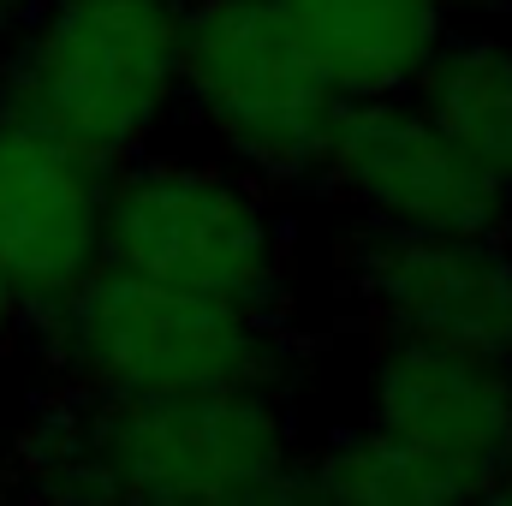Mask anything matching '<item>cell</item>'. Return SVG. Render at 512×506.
<instances>
[{
	"mask_svg": "<svg viewBox=\"0 0 512 506\" xmlns=\"http://www.w3.org/2000/svg\"><path fill=\"white\" fill-rule=\"evenodd\" d=\"M179 102H191L197 126L256 185L310 179L346 108L304 60L274 0H185Z\"/></svg>",
	"mask_w": 512,
	"mask_h": 506,
	"instance_id": "5",
	"label": "cell"
},
{
	"mask_svg": "<svg viewBox=\"0 0 512 506\" xmlns=\"http://www.w3.org/2000/svg\"><path fill=\"white\" fill-rule=\"evenodd\" d=\"M411 102L447 143L512 191V42L495 30H447L411 84Z\"/></svg>",
	"mask_w": 512,
	"mask_h": 506,
	"instance_id": "11",
	"label": "cell"
},
{
	"mask_svg": "<svg viewBox=\"0 0 512 506\" xmlns=\"http://www.w3.org/2000/svg\"><path fill=\"white\" fill-rule=\"evenodd\" d=\"M471 506H512V471L501 477V483H489V489H483Z\"/></svg>",
	"mask_w": 512,
	"mask_h": 506,
	"instance_id": "16",
	"label": "cell"
},
{
	"mask_svg": "<svg viewBox=\"0 0 512 506\" xmlns=\"http://www.w3.org/2000/svg\"><path fill=\"white\" fill-rule=\"evenodd\" d=\"M42 352L78 399L292 393L298 340L239 304L96 268L42 322Z\"/></svg>",
	"mask_w": 512,
	"mask_h": 506,
	"instance_id": "2",
	"label": "cell"
},
{
	"mask_svg": "<svg viewBox=\"0 0 512 506\" xmlns=\"http://www.w3.org/2000/svg\"><path fill=\"white\" fill-rule=\"evenodd\" d=\"M102 268L203 292L268 322H286L292 304V233L268 191L227 161L137 155L114 167Z\"/></svg>",
	"mask_w": 512,
	"mask_h": 506,
	"instance_id": "4",
	"label": "cell"
},
{
	"mask_svg": "<svg viewBox=\"0 0 512 506\" xmlns=\"http://www.w3.org/2000/svg\"><path fill=\"white\" fill-rule=\"evenodd\" d=\"M376 233H495L512 227V191L417 114L411 96L346 102L316 173Z\"/></svg>",
	"mask_w": 512,
	"mask_h": 506,
	"instance_id": "6",
	"label": "cell"
},
{
	"mask_svg": "<svg viewBox=\"0 0 512 506\" xmlns=\"http://www.w3.org/2000/svg\"><path fill=\"white\" fill-rule=\"evenodd\" d=\"M114 167L0 108V280L24 316L60 310L96 268Z\"/></svg>",
	"mask_w": 512,
	"mask_h": 506,
	"instance_id": "8",
	"label": "cell"
},
{
	"mask_svg": "<svg viewBox=\"0 0 512 506\" xmlns=\"http://www.w3.org/2000/svg\"><path fill=\"white\" fill-rule=\"evenodd\" d=\"M12 12H18V0H0V42H6V30H12Z\"/></svg>",
	"mask_w": 512,
	"mask_h": 506,
	"instance_id": "17",
	"label": "cell"
},
{
	"mask_svg": "<svg viewBox=\"0 0 512 506\" xmlns=\"http://www.w3.org/2000/svg\"><path fill=\"white\" fill-rule=\"evenodd\" d=\"M346 280L382 340H411L512 370V245L495 233H376L346 256Z\"/></svg>",
	"mask_w": 512,
	"mask_h": 506,
	"instance_id": "7",
	"label": "cell"
},
{
	"mask_svg": "<svg viewBox=\"0 0 512 506\" xmlns=\"http://www.w3.org/2000/svg\"><path fill=\"white\" fill-rule=\"evenodd\" d=\"M239 506H310V501L298 495V477H292L286 489H274V495H256V501H239Z\"/></svg>",
	"mask_w": 512,
	"mask_h": 506,
	"instance_id": "14",
	"label": "cell"
},
{
	"mask_svg": "<svg viewBox=\"0 0 512 506\" xmlns=\"http://www.w3.org/2000/svg\"><path fill=\"white\" fill-rule=\"evenodd\" d=\"M274 12L340 102L411 96L453 30L435 0H274Z\"/></svg>",
	"mask_w": 512,
	"mask_h": 506,
	"instance_id": "10",
	"label": "cell"
},
{
	"mask_svg": "<svg viewBox=\"0 0 512 506\" xmlns=\"http://www.w3.org/2000/svg\"><path fill=\"white\" fill-rule=\"evenodd\" d=\"M185 0H18L0 108L126 167L179 108Z\"/></svg>",
	"mask_w": 512,
	"mask_h": 506,
	"instance_id": "3",
	"label": "cell"
},
{
	"mask_svg": "<svg viewBox=\"0 0 512 506\" xmlns=\"http://www.w3.org/2000/svg\"><path fill=\"white\" fill-rule=\"evenodd\" d=\"M364 423L471 506L512 471V370L382 340L370 364Z\"/></svg>",
	"mask_w": 512,
	"mask_h": 506,
	"instance_id": "9",
	"label": "cell"
},
{
	"mask_svg": "<svg viewBox=\"0 0 512 506\" xmlns=\"http://www.w3.org/2000/svg\"><path fill=\"white\" fill-rule=\"evenodd\" d=\"M18 477L42 506H239L298 477V423L286 393H60L24 423Z\"/></svg>",
	"mask_w": 512,
	"mask_h": 506,
	"instance_id": "1",
	"label": "cell"
},
{
	"mask_svg": "<svg viewBox=\"0 0 512 506\" xmlns=\"http://www.w3.org/2000/svg\"><path fill=\"white\" fill-rule=\"evenodd\" d=\"M435 6L453 18V12H501V6H512V0H435Z\"/></svg>",
	"mask_w": 512,
	"mask_h": 506,
	"instance_id": "15",
	"label": "cell"
},
{
	"mask_svg": "<svg viewBox=\"0 0 512 506\" xmlns=\"http://www.w3.org/2000/svg\"><path fill=\"white\" fill-rule=\"evenodd\" d=\"M298 495L310 506H465L435 471H423L370 423L340 429L310 459H298Z\"/></svg>",
	"mask_w": 512,
	"mask_h": 506,
	"instance_id": "12",
	"label": "cell"
},
{
	"mask_svg": "<svg viewBox=\"0 0 512 506\" xmlns=\"http://www.w3.org/2000/svg\"><path fill=\"white\" fill-rule=\"evenodd\" d=\"M18 328H24V310H18V298L6 292V280H0V358L18 346Z\"/></svg>",
	"mask_w": 512,
	"mask_h": 506,
	"instance_id": "13",
	"label": "cell"
}]
</instances>
